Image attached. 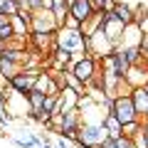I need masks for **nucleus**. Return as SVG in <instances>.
Wrapping results in <instances>:
<instances>
[{"instance_id": "9b49d317", "label": "nucleus", "mask_w": 148, "mask_h": 148, "mask_svg": "<svg viewBox=\"0 0 148 148\" xmlns=\"http://www.w3.org/2000/svg\"><path fill=\"white\" fill-rule=\"evenodd\" d=\"M141 40H143V32L136 22L126 25V32H123V42L121 47H141Z\"/></svg>"}, {"instance_id": "b1692460", "label": "nucleus", "mask_w": 148, "mask_h": 148, "mask_svg": "<svg viewBox=\"0 0 148 148\" xmlns=\"http://www.w3.org/2000/svg\"><path fill=\"white\" fill-rule=\"evenodd\" d=\"M116 5H119V0H104V8H101V10L104 12H114Z\"/></svg>"}, {"instance_id": "f8f14e48", "label": "nucleus", "mask_w": 148, "mask_h": 148, "mask_svg": "<svg viewBox=\"0 0 148 148\" xmlns=\"http://www.w3.org/2000/svg\"><path fill=\"white\" fill-rule=\"evenodd\" d=\"M111 64H114V72H116L119 77H121V79H126L128 69H131V62L126 59V52H123L121 47H119L114 54H111Z\"/></svg>"}, {"instance_id": "1a4fd4ad", "label": "nucleus", "mask_w": 148, "mask_h": 148, "mask_svg": "<svg viewBox=\"0 0 148 148\" xmlns=\"http://www.w3.org/2000/svg\"><path fill=\"white\" fill-rule=\"evenodd\" d=\"M94 5H91V0H74V3H69V15L77 17L79 22H86L91 15H94Z\"/></svg>"}, {"instance_id": "2f4dec72", "label": "nucleus", "mask_w": 148, "mask_h": 148, "mask_svg": "<svg viewBox=\"0 0 148 148\" xmlns=\"http://www.w3.org/2000/svg\"><path fill=\"white\" fill-rule=\"evenodd\" d=\"M146 91H148V84H146Z\"/></svg>"}, {"instance_id": "7c9ffc66", "label": "nucleus", "mask_w": 148, "mask_h": 148, "mask_svg": "<svg viewBox=\"0 0 148 148\" xmlns=\"http://www.w3.org/2000/svg\"><path fill=\"white\" fill-rule=\"evenodd\" d=\"M141 121H143V126H146V128H148V116H143V119H141Z\"/></svg>"}, {"instance_id": "5701e85b", "label": "nucleus", "mask_w": 148, "mask_h": 148, "mask_svg": "<svg viewBox=\"0 0 148 148\" xmlns=\"http://www.w3.org/2000/svg\"><path fill=\"white\" fill-rule=\"evenodd\" d=\"M64 27H69V30H82V22L77 20V17H72V15H69L67 20H64Z\"/></svg>"}, {"instance_id": "cd10ccee", "label": "nucleus", "mask_w": 148, "mask_h": 148, "mask_svg": "<svg viewBox=\"0 0 148 148\" xmlns=\"http://www.w3.org/2000/svg\"><path fill=\"white\" fill-rule=\"evenodd\" d=\"M91 5H94V10H96V12H99L101 8H104V0H91Z\"/></svg>"}, {"instance_id": "9d476101", "label": "nucleus", "mask_w": 148, "mask_h": 148, "mask_svg": "<svg viewBox=\"0 0 148 148\" xmlns=\"http://www.w3.org/2000/svg\"><path fill=\"white\" fill-rule=\"evenodd\" d=\"M131 99H133V106H136L138 116H148V91L146 86H136V89H131Z\"/></svg>"}, {"instance_id": "aec40b11", "label": "nucleus", "mask_w": 148, "mask_h": 148, "mask_svg": "<svg viewBox=\"0 0 148 148\" xmlns=\"http://www.w3.org/2000/svg\"><path fill=\"white\" fill-rule=\"evenodd\" d=\"M138 131H141V119H138V121H131V123H123V128H121V133L126 138H133Z\"/></svg>"}, {"instance_id": "f257e3e1", "label": "nucleus", "mask_w": 148, "mask_h": 148, "mask_svg": "<svg viewBox=\"0 0 148 148\" xmlns=\"http://www.w3.org/2000/svg\"><path fill=\"white\" fill-rule=\"evenodd\" d=\"M54 45L69 52H86V37L82 35V30H69V27H59L54 35Z\"/></svg>"}, {"instance_id": "0eeeda50", "label": "nucleus", "mask_w": 148, "mask_h": 148, "mask_svg": "<svg viewBox=\"0 0 148 148\" xmlns=\"http://www.w3.org/2000/svg\"><path fill=\"white\" fill-rule=\"evenodd\" d=\"M114 116L121 121V126L123 123H131V121H138V111H136V106H133V99H131V94H121V96H116V104H114V111H111Z\"/></svg>"}, {"instance_id": "7ed1b4c3", "label": "nucleus", "mask_w": 148, "mask_h": 148, "mask_svg": "<svg viewBox=\"0 0 148 148\" xmlns=\"http://www.w3.org/2000/svg\"><path fill=\"white\" fill-rule=\"evenodd\" d=\"M72 64H74V67H72V74H74V77H77L84 86H89L91 82H94V77L99 74V59L91 57V54H84L79 62H72Z\"/></svg>"}, {"instance_id": "6e6552de", "label": "nucleus", "mask_w": 148, "mask_h": 148, "mask_svg": "<svg viewBox=\"0 0 148 148\" xmlns=\"http://www.w3.org/2000/svg\"><path fill=\"white\" fill-rule=\"evenodd\" d=\"M126 84L131 86V89L148 84V67L146 64H131V69H128V74H126Z\"/></svg>"}, {"instance_id": "423d86ee", "label": "nucleus", "mask_w": 148, "mask_h": 148, "mask_svg": "<svg viewBox=\"0 0 148 148\" xmlns=\"http://www.w3.org/2000/svg\"><path fill=\"white\" fill-rule=\"evenodd\" d=\"M101 30L106 32V37H109L111 42L116 45V49L121 47V42H123V32H126V25H123V22L119 20L114 12H104V15H101Z\"/></svg>"}, {"instance_id": "2eb2a0df", "label": "nucleus", "mask_w": 148, "mask_h": 148, "mask_svg": "<svg viewBox=\"0 0 148 148\" xmlns=\"http://www.w3.org/2000/svg\"><path fill=\"white\" fill-rule=\"evenodd\" d=\"M101 123H104V128L109 131V138H119V136H123V133H121V128H123L121 121H119V119L114 116L111 111H109V114H104V121H101Z\"/></svg>"}, {"instance_id": "6ab92c4d", "label": "nucleus", "mask_w": 148, "mask_h": 148, "mask_svg": "<svg viewBox=\"0 0 148 148\" xmlns=\"http://www.w3.org/2000/svg\"><path fill=\"white\" fill-rule=\"evenodd\" d=\"M0 10L12 17V15L20 12V3H17V0H0Z\"/></svg>"}, {"instance_id": "dca6fc26", "label": "nucleus", "mask_w": 148, "mask_h": 148, "mask_svg": "<svg viewBox=\"0 0 148 148\" xmlns=\"http://www.w3.org/2000/svg\"><path fill=\"white\" fill-rule=\"evenodd\" d=\"M45 101H47V94L40 89H32L30 94H27V104H30V111H42Z\"/></svg>"}, {"instance_id": "ddd939ff", "label": "nucleus", "mask_w": 148, "mask_h": 148, "mask_svg": "<svg viewBox=\"0 0 148 148\" xmlns=\"http://www.w3.org/2000/svg\"><path fill=\"white\" fill-rule=\"evenodd\" d=\"M20 69H22V64L10 62V59H0V82H10V79H15L17 74H20Z\"/></svg>"}, {"instance_id": "4468645a", "label": "nucleus", "mask_w": 148, "mask_h": 148, "mask_svg": "<svg viewBox=\"0 0 148 148\" xmlns=\"http://www.w3.org/2000/svg\"><path fill=\"white\" fill-rule=\"evenodd\" d=\"M52 15H54V20L59 22V27H64V20L69 17V3L67 0H52Z\"/></svg>"}, {"instance_id": "39448f33", "label": "nucleus", "mask_w": 148, "mask_h": 148, "mask_svg": "<svg viewBox=\"0 0 148 148\" xmlns=\"http://www.w3.org/2000/svg\"><path fill=\"white\" fill-rule=\"evenodd\" d=\"M40 74H42V69H30V67H22V69H20V74H17L15 79H10L12 91H15V94L27 96L32 89H35L37 77H40Z\"/></svg>"}, {"instance_id": "20e7f679", "label": "nucleus", "mask_w": 148, "mask_h": 148, "mask_svg": "<svg viewBox=\"0 0 148 148\" xmlns=\"http://www.w3.org/2000/svg\"><path fill=\"white\" fill-rule=\"evenodd\" d=\"M59 22L54 20L52 10H35L32 12V35H57Z\"/></svg>"}, {"instance_id": "f03ea898", "label": "nucleus", "mask_w": 148, "mask_h": 148, "mask_svg": "<svg viewBox=\"0 0 148 148\" xmlns=\"http://www.w3.org/2000/svg\"><path fill=\"white\" fill-rule=\"evenodd\" d=\"M109 138V131L104 128V123L96 121H82L79 126V146H101Z\"/></svg>"}, {"instance_id": "c756f323", "label": "nucleus", "mask_w": 148, "mask_h": 148, "mask_svg": "<svg viewBox=\"0 0 148 148\" xmlns=\"http://www.w3.org/2000/svg\"><path fill=\"white\" fill-rule=\"evenodd\" d=\"M143 64L148 67V52H143Z\"/></svg>"}, {"instance_id": "393cba45", "label": "nucleus", "mask_w": 148, "mask_h": 148, "mask_svg": "<svg viewBox=\"0 0 148 148\" xmlns=\"http://www.w3.org/2000/svg\"><path fill=\"white\" fill-rule=\"evenodd\" d=\"M136 25H138V27H141V32H143V35H148V15H146V17H143V20H141V22H136Z\"/></svg>"}, {"instance_id": "a211bd4d", "label": "nucleus", "mask_w": 148, "mask_h": 148, "mask_svg": "<svg viewBox=\"0 0 148 148\" xmlns=\"http://www.w3.org/2000/svg\"><path fill=\"white\" fill-rule=\"evenodd\" d=\"M126 52V59L131 64H143V49L141 47H121Z\"/></svg>"}, {"instance_id": "f3484780", "label": "nucleus", "mask_w": 148, "mask_h": 148, "mask_svg": "<svg viewBox=\"0 0 148 148\" xmlns=\"http://www.w3.org/2000/svg\"><path fill=\"white\" fill-rule=\"evenodd\" d=\"M114 15H116L123 25H131V22H133V8L126 5V3H119L116 10H114Z\"/></svg>"}, {"instance_id": "a878e982", "label": "nucleus", "mask_w": 148, "mask_h": 148, "mask_svg": "<svg viewBox=\"0 0 148 148\" xmlns=\"http://www.w3.org/2000/svg\"><path fill=\"white\" fill-rule=\"evenodd\" d=\"M101 148H119V146H116V141H114V138H106V141L101 143Z\"/></svg>"}, {"instance_id": "c85d7f7f", "label": "nucleus", "mask_w": 148, "mask_h": 148, "mask_svg": "<svg viewBox=\"0 0 148 148\" xmlns=\"http://www.w3.org/2000/svg\"><path fill=\"white\" fill-rule=\"evenodd\" d=\"M141 49H143V52H148V35H143V40H141Z\"/></svg>"}, {"instance_id": "bb28decb", "label": "nucleus", "mask_w": 148, "mask_h": 148, "mask_svg": "<svg viewBox=\"0 0 148 148\" xmlns=\"http://www.w3.org/2000/svg\"><path fill=\"white\" fill-rule=\"evenodd\" d=\"M3 25H10V15H5V12L0 10V27Z\"/></svg>"}, {"instance_id": "4be33fe9", "label": "nucleus", "mask_w": 148, "mask_h": 148, "mask_svg": "<svg viewBox=\"0 0 148 148\" xmlns=\"http://www.w3.org/2000/svg\"><path fill=\"white\" fill-rule=\"evenodd\" d=\"M114 141H116V146H119V148H136V143H133V138L119 136V138H114Z\"/></svg>"}, {"instance_id": "412c9836", "label": "nucleus", "mask_w": 148, "mask_h": 148, "mask_svg": "<svg viewBox=\"0 0 148 148\" xmlns=\"http://www.w3.org/2000/svg\"><path fill=\"white\" fill-rule=\"evenodd\" d=\"M10 40H15V30H12V22H10V25H3V27H0V42L8 45Z\"/></svg>"}]
</instances>
